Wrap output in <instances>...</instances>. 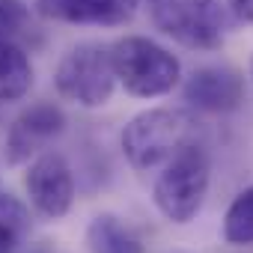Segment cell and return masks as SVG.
<instances>
[{
	"label": "cell",
	"mask_w": 253,
	"mask_h": 253,
	"mask_svg": "<svg viewBox=\"0 0 253 253\" xmlns=\"http://www.w3.org/2000/svg\"><path fill=\"white\" fill-rule=\"evenodd\" d=\"M152 18L161 33L197 51H214L226 36V9L220 0H155Z\"/></svg>",
	"instance_id": "cell-5"
},
{
	"label": "cell",
	"mask_w": 253,
	"mask_h": 253,
	"mask_svg": "<svg viewBox=\"0 0 253 253\" xmlns=\"http://www.w3.org/2000/svg\"><path fill=\"white\" fill-rule=\"evenodd\" d=\"M89 253H146L140 235L116 214H95L86 226Z\"/></svg>",
	"instance_id": "cell-11"
},
{
	"label": "cell",
	"mask_w": 253,
	"mask_h": 253,
	"mask_svg": "<svg viewBox=\"0 0 253 253\" xmlns=\"http://www.w3.org/2000/svg\"><path fill=\"white\" fill-rule=\"evenodd\" d=\"M229 12L244 21V24H253V0H229Z\"/></svg>",
	"instance_id": "cell-15"
},
{
	"label": "cell",
	"mask_w": 253,
	"mask_h": 253,
	"mask_svg": "<svg viewBox=\"0 0 253 253\" xmlns=\"http://www.w3.org/2000/svg\"><path fill=\"white\" fill-rule=\"evenodd\" d=\"M209 179H211V164L206 149L188 143L164 164L161 176L155 179L152 200L167 220L188 223L203 209V200L209 194Z\"/></svg>",
	"instance_id": "cell-3"
},
{
	"label": "cell",
	"mask_w": 253,
	"mask_h": 253,
	"mask_svg": "<svg viewBox=\"0 0 253 253\" xmlns=\"http://www.w3.org/2000/svg\"><path fill=\"white\" fill-rule=\"evenodd\" d=\"M33 86V63L27 51L6 33H0V101H18Z\"/></svg>",
	"instance_id": "cell-10"
},
{
	"label": "cell",
	"mask_w": 253,
	"mask_h": 253,
	"mask_svg": "<svg viewBox=\"0 0 253 253\" xmlns=\"http://www.w3.org/2000/svg\"><path fill=\"white\" fill-rule=\"evenodd\" d=\"M0 223L15 229L24 238L27 229H30V211H27V206L18 197H12V194H0Z\"/></svg>",
	"instance_id": "cell-14"
},
{
	"label": "cell",
	"mask_w": 253,
	"mask_h": 253,
	"mask_svg": "<svg viewBox=\"0 0 253 253\" xmlns=\"http://www.w3.org/2000/svg\"><path fill=\"white\" fill-rule=\"evenodd\" d=\"M66 131V116L57 104L39 101L24 107L6 131V161L9 164H24L36 158L54 137Z\"/></svg>",
	"instance_id": "cell-7"
},
{
	"label": "cell",
	"mask_w": 253,
	"mask_h": 253,
	"mask_svg": "<svg viewBox=\"0 0 253 253\" xmlns=\"http://www.w3.org/2000/svg\"><path fill=\"white\" fill-rule=\"evenodd\" d=\"M250 75H253V63H250Z\"/></svg>",
	"instance_id": "cell-17"
},
{
	"label": "cell",
	"mask_w": 253,
	"mask_h": 253,
	"mask_svg": "<svg viewBox=\"0 0 253 253\" xmlns=\"http://www.w3.org/2000/svg\"><path fill=\"white\" fill-rule=\"evenodd\" d=\"M24 188L30 206L48 220L66 217L75 203V173L60 152H39L27 167Z\"/></svg>",
	"instance_id": "cell-6"
},
{
	"label": "cell",
	"mask_w": 253,
	"mask_h": 253,
	"mask_svg": "<svg viewBox=\"0 0 253 253\" xmlns=\"http://www.w3.org/2000/svg\"><path fill=\"white\" fill-rule=\"evenodd\" d=\"M30 27V6L24 0H0V33L15 36Z\"/></svg>",
	"instance_id": "cell-13"
},
{
	"label": "cell",
	"mask_w": 253,
	"mask_h": 253,
	"mask_svg": "<svg viewBox=\"0 0 253 253\" xmlns=\"http://www.w3.org/2000/svg\"><path fill=\"white\" fill-rule=\"evenodd\" d=\"M42 18L84 27H119L131 21L137 0H33Z\"/></svg>",
	"instance_id": "cell-9"
},
{
	"label": "cell",
	"mask_w": 253,
	"mask_h": 253,
	"mask_svg": "<svg viewBox=\"0 0 253 253\" xmlns=\"http://www.w3.org/2000/svg\"><path fill=\"white\" fill-rule=\"evenodd\" d=\"M223 238L229 244L247 247L253 244V185L244 188L223 214Z\"/></svg>",
	"instance_id": "cell-12"
},
{
	"label": "cell",
	"mask_w": 253,
	"mask_h": 253,
	"mask_svg": "<svg viewBox=\"0 0 253 253\" xmlns=\"http://www.w3.org/2000/svg\"><path fill=\"white\" fill-rule=\"evenodd\" d=\"M194 119L173 107H152L125 122L119 134L122 152L134 170L167 164L182 146L194 143Z\"/></svg>",
	"instance_id": "cell-1"
},
{
	"label": "cell",
	"mask_w": 253,
	"mask_h": 253,
	"mask_svg": "<svg viewBox=\"0 0 253 253\" xmlns=\"http://www.w3.org/2000/svg\"><path fill=\"white\" fill-rule=\"evenodd\" d=\"M54 86L60 98L78 107H104L116 89L110 48H101L95 42L69 48L54 69Z\"/></svg>",
	"instance_id": "cell-4"
},
{
	"label": "cell",
	"mask_w": 253,
	"mask_h": 253,
	"mask_svg": "<svg viewBox=\"0 0 253 253\" xmlns=\"http://www.w3.org/2000/svg\"><path fill=\"white\" fill-rule=\"evenodd\" d=\"M110 63L116 84H122V89L134 98H161L182 78V63L146 36H122L113 42Z\"/></svg>",
	"instance_id": "cell-2"
},
{
	"label": "cell",
	"mask_w": 253,
	"mask_h": 253,
	"mask_svg": "<svg viewBox=\"0 0 253 253\" xmlns=\"http://www.w3.org/2000/svg\"><path fill=\"white\" fill-rule=\"evenodd\" d=\"M18 241H21V235L15 229H9V226L0 223V253H15Z\"/></svg>",
	"instance_id": "cell-16"
},
{
	"label": "cell",
	"mask_w": 253,
	"mask_h": 253,
	"mask_svg": "<svg viewBox=\"0 0 253 253\" xmlns=\"http://www.w3.org/2000/svg\"><path fill=\"white\" fill-rule=\"evenodd\" d=\"M185 101L203 113H232L244 101V78L229 66H203L188 78Z\"/></svg>",
	"instance_id": "cell-8"
}]
</instances>
